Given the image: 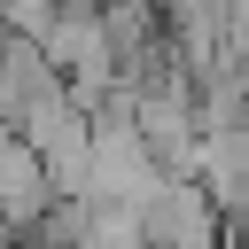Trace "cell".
Returning <instances> with one entry per match:
<instances>
[{
    "label": "cell",
    "instance_id": "3957f363",
    "mask_svg": "<svg viewBox=\"0 0 249 249\" xmlns=\"http://www.w3.org/2000/svg\"><path fill=\"white\" fill-rule=\"evenodd\" d=\"M78 249H156L148 241V210H132V202H86Z\"/></svg>",
    "mask_w": 249,
    "mask_h": 249
},
{
    "label": "cell",
    "instance_id": "7a4b0ae2",
    "mask_svg": "<svg viewBox=\"0 0 249 249\" xmlns=\"http://www.w3.org/2000/svg\"><path fill=\"white\" fill-rule=\"evenodd\" d=\"M47 202H54L47 163L31 156V140H23V132H8V140H0V218L23 233L31 218H47Z\"/></svg>",
    "mask_w": 249,
    "mask_h": 249
},
{
    "label": "cell",
    "instance_id": "277c9868",
    "mask_svg": "<svg viewBox=\"0 0 249 249\" xmlns=\"http://www.w3.org/2000/svg\"><path fill=\"white\" fill-rule=\"evenodd\" d=\"M226 249H249V226H233V233H226Z\"/></svg>",
    "mask_w": 249,
    "mask_h": 249
},
{
    "label": "cell",
    "instance_id": "6da1fadb",
    "mask_svg": "<svg viewBox=\"0 0 249 249\" xmlns=\"http://www.w3.org/2000/svg\"><path fill=\"white\" fill-rule=\"evenodd\" d=\"M148 241L156 249H226V210L202 195V179H163L148 202Z\"/></svg>",
    "mask_w": 249,
    "mask_h": 249
}]
</instances>
